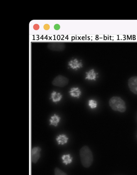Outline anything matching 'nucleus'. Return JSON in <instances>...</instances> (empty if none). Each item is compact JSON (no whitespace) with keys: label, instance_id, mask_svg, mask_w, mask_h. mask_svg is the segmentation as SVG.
Instances as JSON below:
<instances>
[{"label":"nucleus","instance_id":"423d86ee","mask_svg":"<svg viewBox=\"0 0 137 175\" xmlns=\"http://www.w3.org/2000/svg\"><path fill=\"white\" fill-rule=\"evenodd\" d=\"M47 47L50 50L61 51L65 49V45L62 43H51L48 44Z\"/></svg>","mask_w":137,"mask_h":175},{"label":"nucleus","instance_id":"39448f33","mask_svg":"<svg viewBox=\"0 0 137 175\" xmlns=\"http://www.w3.org/2000/svg\"><path fill=\"white\" fill-rule=\"evenodd\" d=\"M128 86L131 92L137 95V76H133L129 79Z\"/></svg>","mask_w":137,"mask_h":175},{"label":"nucleus","instance_id":"ddd939ff","mask_svg":"<svg viewBox=\"0 0 137 175\" xmlns=\"http://www.w3.org/2000/svg\"><path fill=\"white\" fill-rule=\"evenodd\" d=\"M62 159L63 163L65 164L68 165L72 162V158L71 157L70 155H65L62 157Z\"/></svg>","mask_w":137,"mask_h":175},{"label":"nucleus","instance_id":"f03ea898","mask_svg":"<svg viewBox=\"0 0 137 175\" xmlns=\"http://www.w3.org/2000/svg\"><path fill=\"white\" fill-rule=\"evenodd\" d=\"M109 106L114 111L120 113L125 112L126 110L125 102L119 97H113L109 100Z\"/></svg>","mask_w":137,"mask_h":175},{"label":"nucleus","instance_id":"9d476101","mask_svg":"<svg viewBox=\"0 0 137 175\" xmlns=\"http://www.w3.org/2000/svg\"><path fill=\"white\" fill-rule=\"evenodd\" d=\"M68 138L66 135H60L57 136L56 138V140L57 143L59 145H64L66 144L68 141Z\"/></svg>","mask_w":137,"mask_h":175},{"label":"nucleus","instance_id":"f8f14e48","mask_svg":"<svg viewBox=\"0 0 137 175\" xmlns=\"http://www.w3.org/2000/svg\"><path fill=\"white\" fill-rule=\"evenodd\" d=\"M60 121V117L56 114L53 115L51 117L50 119V125L57 126Z\"/></svg>","mask_w":137,"mask_h":175},{"label":"nucleus","instance_id":"4468645a","mask_svg":"<svg viewBox=\"0 0 137 175\" xmlns=\"http://www.w3.org/2000/svg\"><path fill=\"white\" fill-rule=\"evenodd\" d=\"M88 106L93 109L96 108L97 106V102L94 100H90L88 101Z\"/></svg>","mask_w":137,"mask_h":175},{"label":"nucleus","instance_id":"9b49d317","mask_svg":"<svg viewBox=\"0 0 137 175\" xmlns=\"http://www.w3.org/2000/svg\"><path fill=\"white\" fill-rule=\"evenodd\" d=\"M51 98L54 102L56 103L60 101L62 98V95L60 93L53 91L51 94Z\"/></svg>","mask_w":137,"mask_h":175},{"label":"nucleus","instance_id":"dca6fc26","mask_svg":"<svg viewBox=\"0 0 137 175\" xmlns=\"http://www.w3.org/2000/svg\"><path fill=\"white\" fill-rule=\"evenodd\" d=\"M54 28H55V30H58L60 28V25H58V24H56V25H55Z\"/></svg>","mask_w":137,"mask_h":175},{"label":"nucleus","instance_id":"7ed1b4c3","mask_svg":"<svg viewBox=\"0 0 137 175\" xmlns=\"http://www.w3.org/2000/svg\"><path fill=\"white\" fill-rule=\"evenodd\" d=\"M69 80L65 76L59 75L56 76L53 80L52 84L54 86L57 87H63L68 85Z\"/></svg>","mask_w":137,"mask_h":175},{"label":"nucleus","instance_id":"6e6552de","mask_svg":"<svg viewBox=\"0 0 137 175\" xmlns=\"http://www.w3.org/2000/svg\"><path fill=\"white\" fill-rule=\"evenodd\" d=\"M85 79L89 80H96L97 74L94 69L90 70L86 73Z\"/></svg>","mask_w":137,"mask_h":175},{"label":"nucleus","instance_id":"20e7f679","mask_svg":"<svg viewBox=\"0 0 137 175\" xmlns=\"http://www.w3.org/2000/svg\"><path fill=\"white\" fill-rule=\"evenodd\" d=\"M41 148L39 147H34L31 151V160L32 162L36 163L40 157Z\"/></svg>","mask_w":137,"mask_h":175},{"label":"nucleus","instance_id":"2eb2a0df","mask_svg":"<svg viewBox=\"0 0 137 175\" xmlns=\"http://www.w3.org/2000/svg\"><path fill=\"white\" fill-rule=\"evenodd\" d=\"M55 175H68L66 173L64 172L63 171L58 168H55Z\"/></svg>","mask_w":137,"mask_h":175},{"label":"nucleus","instance_id":"f257e3e1","mask_svg":"<svg viewBox=\"0 0 137 175\" xmlns=\"http://www.w3.org/2000/svg\"><path fill=\"white\" fill-rule=\"evenodd\" d=\"M80 156L82 164L85 168H89L92 164L93 156L91 150L88 146H84L80 149Z\"/></svg>","mask_w":137,"mask_h":175},{"label":"nucleus","instance_id":"0eeeda50","mask_svg":"<svg viewBox=\"0 0 137 175\" xmlns=\"http://www.w3.org/2000/svg\"><path fill=\"white\" fill-rule=\"evenodd\" d=\"M68 64L69 67L74 70L79 69L82 68L83 66L82 63L77 59L70 60L68 62Z\"/></svg>","mask_w":137,"mask_h":175},{"label":"nucleus","instance_id":"1a4fd4ad","mask_svg":"<svg viewBox=\"0 0 137 175\" xmlns=\"http://www.w3.org/2000/svg\"><path fill=\"white\" fill-rule=\"evenodd\" d=\"M70 94L72 97L78 98L81 94L80 90L78 87H73L70 90Z\"/></svg>","mask_w":137,"mask_h":175}]
</instances>
